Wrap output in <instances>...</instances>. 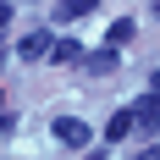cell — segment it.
I'll list each match as a JSON object with an SVG mask.
<instances>
[{"label": "cell", "mask_w": 160, "mask_h": 160, "mask_svg": "<svg viewBox=\"0 0 160 160\" xmlns=\"http://www.w3.org/2000/svg\"><path fill=\"white\" fill-rule=\"evenodd\" d=\"M50 44H55V39H50L44 28H33L28 39H22V44H17V55H22V61H44V55H50Z\"/></svg>", "instance_id": "1"}, {"label": "cell", "mask_w": 160, "mask_h": 160, "mask_svg": "<svg viewBox=\"0 0 160 160\" xmlns=\"http://www.w3.org/2000/svg\"><path fill=\"white\" fill-rule=\"evenodd\" d=\"M55 138H61V144H72V149H83V144H88V122L61 116V122H55Z\"/></svg>", "instance_id": "2"}, {"label": "cell", "mask_w": 160, "mask_h": 160, "mask_svg": "<svg viewBox=\"0 0 160 160\" xmlns=\"http://www.w3.org/2000/svg\"><path fill=\"white\" fill-rule=\"evenodd\" d=\"M83 55H88V50H83L78 39H61V44H50V55H44V61H61V66H78Z\"/></svg>", "instance_id": "3"}, {"label": "cell", "mask_w": 160, "mask_h": 160, "mask_svg": "<svg viewBox=\"0 0 160 160\" xmlns=\"http://www.w3.org/2000/svg\"><path fill=\"white\" fill-rule=\"evenodd\" d=\"M132 122H138L144 132H155V127H160V99H138V111H132Z\"/></svg>", "instance_id": "4"}, {"label": "cell", "mask_w": 160, "mask_h": 160, "mask_svg": "<svg viewBox=\"0 0 160 160\" xmlns=\"http://www.w3.org/2000/svg\"><path fill=\"white\" fill-rule=\"evenodd\" d=\"M127 132H132V111H116L111 122H105V138H111V144H122Z\"/></svg>", "instance_id": "5"}, {"label": "cell", "mask_w": 160, "mask_h": 160, "mask_svg": "<svg viewBox=\"0 0 160 160\" xmlns=\"http://www.w3.org/2000/svg\"><path fill=\"white\" fill-rule=\"evenodd\" d=\"M116 61H122V55H116V50L105 44V50H94V61H88V66H94L99 78H105V72H116Z\"/></svg>", "instance_id": "6"}, {"label": "cell", "mask_w": 160, "mask_h": 160, "mask_svg": "<svg viewBox=\"0 0 160 160\" xmlns=\"http://www.w3.org/2000/svg\"><path fill=\"white\" fill-rule=\"evenodd\" d=\"M127 39H132V22H127V17H122V22H111V39H105V44L116 50V44H127Z\"/></svg>", "instance_id": "7"}, {"label": "cell", "mask_w": 160, "mask_h": 160, "mask_svg": "<svg viewBox=\"0 0 160 160\" xmlns=\"http://www.w3.org/2000/svg\"><path fill=\"white\" fill-rule=\"evenodd\" d=\"M83 11H94V0H61V17H83Z\"/></svg>", "instance_id": "8"}, {"label": "cell", "mask_w": 160, "mask_h": 160, "mask_svg": "<svg viewBox=\"0 0 160 160\" xmlns=\"http://www.w3.org/2000/svg\"><path fill=\"white\" fill-rule=\"evenodd\" d=\"M6 22H11V6H6V0H0V28H6Z\"/></svg>", "instance_id": "9"}, {"label": "cell", "mask_w": 160, "mask_h": 160, "mask_svg": "<svg viewBox=\"0 0 160 160\" xmlns=\"http://www.w3.org/2000/svg\"><path fill=\"white\" fill-rule=\"evenodd\" d=\"M0 132H11V116H6V111H0Z\"/></svg>", "instance_id": "10"}]
</instances>
